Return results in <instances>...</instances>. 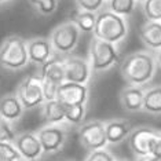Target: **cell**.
Instances as JSON below:
<instances>
[{
    "label": "cell",
    "instance_id": "cell-1",
    "mask_svg": "<svg viewBox=\"0 0 161 161\" xmlns=\"http://www.w3.org/2000/svg\"><path fill=\"white\" fill-rule=\"evenodd\" d=\"M157 66L156 57L150 51H135L123 59L120 73L128 86L143 87L156 76Z\"/></svg>",
    "mask_w": 161,
    "mask_h": 161
},
{
    "label": "cell",
    "instance_id": "cell-2",
    "mask_svg": "<svg viewBox=\"0 0 161 161\" xmlns=\"http://www.w3.org/2000/svg\"><path fill=\"white\" fill-rule=\"evenodd\" d=\"M128 31V22L124 17L117 15L110 10H101L97 13V22L92 32L94 37L117 46L127 37Z\"/></svg>",
    "mask_w": 161,
    "mask_h": 161
},
{
    "label": "cell",
    "instance_id": "cell-3",
    "mask_svg": "<svg viewBox=\"0 0 161 161\" xmlns=\"http://www.w3.org/2000/svg\"><path fill=\"white\" fill-rule=\"evenodd\" d=\"M31 64L28 57V40L21 36H7L0 43V68L18 72Z\"/></svg>",
    "mask_w": 161,
    "mask_h": 161
},
{
    "label": "cell",
    "instance_id": "cell-4",
    "mask_svg": "<svg viewBox=\"0 0 161 161\" xmlns=\"http://www.w3.org/2000/svg\"><path fill=\"white\" fill-rule=\"evenodd\" d=\"M120 54L116 44L103 42L92 36L88 46V62L95 73L106 72L119 64Z\"/></svg>",
    "mask_w": 161,
    "mask_h": 161
},
{
    "label": "cell",
    "instance_id": "cell-5",
    "mask_svg": "<svg viewBox=\"0 0 161 161\" xmlns=\"http://www.w3.org/2000/svg\"><path fill=\"white\" fill-rule=\"evenodd\" d=\"M81 32L72 21H65L51 31L50 42L57 55L66 57L76 50Z\"/></svg>",
    "mask_w": 161,
    "mask_h": 161
},
{
    "label": "cell",
    "instance_id": "cell-6",
    "mask_svg": "<svg viewBox=\"0 0 161 161\" xmlns=\"http://www.w3.org/2000/svg\"><path fill=\"white\" fill-rule=\"evenodd\" d=\"M77 135L81 146L88 152L101 150L108 146L105 121L101 120H90L83 123L77 130Z\"/></svg>",
    "mask_w": 161,
    "mask_h": 161
},
{
    "label": "cell",
    "instance_id": "cell-7",
    "mask_svg": "<svg viewBox=\"0 0 161 161\" xmlns=\"http://www.w3.org/2000/svg\"><path fill=\"white\" fill-rule=\"evenodd\" d=\"M15 94L19 98L25 110L36 109L46 102L43 95V79L36 75L26 76L19 83Z\"/></svg>",
    "mask_w": 161,
    "mask_h": 161
},
{
    "label": "cell",
    "instance_id": "cell-8",
    "mask_svg": "<svg viewBox=\"0 0 161 161\" xmlns=\"http://www.w3.org/2000/svg\"><path fill=\"white\" fill-rule=\"evenodd\" d=\"M158 131L153 130L150 127H138L131 131L128 136V146L131 152L136 157L149 156L152 153L153 143L157 138L160 136Z\"/></svg>",
    "mask_w": 161,
    "mask_h": 161
},
{
    "label": "cell",
    "instance_id": "cell-9",
    "mask_svg": "<svg viewBox=\"0 0 161 161\" xmlns=\"http://www.w3.org/2000/svg\"><path fill=\"white\" fill-rule=\"evenodd\" d=\"M40 143H42L43 152L47 154L58 153L64 147L68 139V132L61 125H46L42 127L36 132Z\"/></svg>",
    "mask_w": 161,
    "mask_h": 161
},
{
    "label": "cell",
    "instance_id": "cell-10",
    "mask_svg": "<svg viewBox=\"0 0 161 161\" xmlns=\"http://www.w3.org/2000/svg\"><path fill=\"white\" fill-rule=\"evenodd\" d=\"M64 68H65V81L88 84L91 79L92 69L90 66L88 59L81 57L66 55L64 57Z\"/></svg>",
    "mask_w": 161,
    "mask_h": 161
},
{
    "label": "cell",
    "instance_id": "cell-11",
    "mask_svg": "<svg viewBox=\"0 0 161 161\" xmlns=\"http://www.w3.org/2000/svg\"><path fill=\"white\" fill-rule=\"evenodd\" d=\"M88 95H90V91L86 84L64 81L59 86V88H58L57 99L64 106L87 105Z\"/></svg>",
    "mask_w": 161,
    "mask_h": 161
},
{
    "label": "cell",
    "instance_id": "cell-12",
    "mask_svg": "<svg viewBox=\"0 0 161 161\" xmlns=\"http://www.w3.org/2000/svg\"><path fill=\"white\" fill-rule=\"evenodd\" d=\"M14 146L25 161H36L43 156V147L35 132H22L14 139Z\"/></svg>",
    "mask_w": 161,
    "mask_h": 161
},
{
    "label": "cell",
    "instance_id": "cell-13",
    "mask_svg": "<svg viewBox=\"0 0 161 161\" xmlns=\"http://www.w3.org/2000/svg\"><path fill=\"white\" fill-rule=\"evenodd\" d=\"M54 55L55 51L48 37H35L28 40V57L31 64L43 66Z\"/></svg>",
    "mask_w": 161,
    "mask_h": 161
},
{
    "label": "cell",
    "instance_id": "cell-14",
    "mask_svg": "<svg viewBox=\"0 0 161 161\" xmlns=\"http://www.w3.org/2000/svg\"><path fill=\"white\" fill-rule=\"evenodd\" d=\"M105 130H106L108 143L117 145L120 142L128 139L131 131L134 128H132V124L125 119H112L105 123Z\"/></svg>",
    "mask_w": 161,
    "mask_h": 161
},
{
    "label": "cell",
    "instance_id": "cell-15",
    "mask_svg": "<svg viewBox=\"0 0 161 161\" xmlns=\"http://www.w3.org/2000/svg\"><path fill=\"white\" fill-rule=\"evenodd\" d=\"M25 108L17 94H7L0 98V117L8 123H15L24 116Z\"/></svg>",
    "mask_w": 161,
    "mask_h": 161
},
{
    "label": "cell",
    "instance_id": "cell-16",
    "mask_svg": "<svg viewBox=\"0 0 161 161\" xmlns=\"http://www.w3.org/2000/svg\"><path fill=\"white\" fill-rule=\"evenodd\" d=\"M139 37L150 51L161 48V21H146L139 29Z\"/></svg>",
    "mask_w": 161,
    "mask_h": 161
},
{
    "label": "cell",
    "instance_id": "cell-17",
    "mask_svg": "<svg viewBox=\"0 0 161 161\" xmlns=\"http://www.w3.org/2000/svg\"><path fill=\"white\" fill-rule=\"evenodd\" d=\"M145 91L142 87L128 86L120 92V103L127 112H141L143 110Z\"/></svg>",
    "mask_w": 161,
    "mask_h": 161
},
{
    "label": "cell",
    "instance_id": "cell-18",
    "mask_svg": "<svg viewBox=\"0 0 161 161\" xmlns=\"http://www.w3.org/2000/svg\"><path fill=\"white\" fill-rule=\"evenodd\" d=\"M42 68L40 77L47 81H53L61 86L65 81V68H64V58L61 55H54L50 61H47Z\"/></svg>",
    "mask_w": 161,
    "mask_h": 161
},
{
    "label": "cell",
    "instance_id": "cell-19",
    "mask_svg": "<svg viewBox=\"0 0 161 161\" xmlns=\"http://www.w3.org/2000/svg\"><path fill=\"white\" fill-rule=\"evenodd\" d=\"M42 114L48 125H59L65 121V106L58 99L46 101L42 105Z\"/></svg>",
    "mask_w": 161,
    "mask_h": 161
},
{
    "label": "cell",
    "instance_id": "cell-20",
    "mask_svg": "<svg viewBox=\"0 0 161 161\" xmlns=\"http://www.w3.org/2000/svg\"><path fill=\"white\" fill-rule=\"evenodd\" d=\"M69 21H72L80 29L81 33H92L95 29V22H97V13L76 10V11H73Z\"/></svg>",
    "mask_w": 161,
    "mask_h": 161
},
{
    "label": "cell",
    "instance_id": "cell-21",
    "mask_svg": "<svg viewBox=\"0 0 161 161\" xmlns=\"http://www.w3.org/2000/svg\"><path fill=\"white\" fill-rule=\"evenodd\" d=\"M143 112L149 114H161V86H156L145 91Z\"/></svg>",
    "mask_w": 161,
    "mask_h": 161
},
{
    "label": "cell",
    "instance_id": "cell-22",
    "mask_svg": "<svg viewBox=\"0 0 161 161\" xmlns=\"http://www.w3.org/2000/svg\"><path fill=\"white\" fill-rule=\"evenodd\" d=\"M135 6H136V0H109L108 2V10L124 18L134 13Z\"/></svg>",
    "mask_w": 161,
    "mask_h": 161
},
{
    "label": "cell",
    "instance_id": "cell-23",
    "mask_svg": "<svg viewBox=\"0 0 161 161\" xmlns=\"http://www.w3.org/2000/svg\"><path fill=\"white\" fill-rule=\"evenodd\" d=\"M86 105H72L65 106V121L72 125H81L86 119Z\"/></svg>",
    "mask_w": 161,
    "mask_h": 161
},
{
    "label": "cell",
    "instance_id": "cell-24",
    "mask_svg": "<svg viewBox=\"0 0 161 161\" xmlns=\"http://www.w3.org/2000/svg\"><path fill=\"white\" fill-rule=\"evenodd\" d=\"M33 10L43 17H50L57 11L58 0H28Z\"/></svg>",
    "mask_w": 161,
    "mask_h": 161
},
{
    "label": "cell",
    "instance_id": "cell-25",
    "mask_svg": "<svg viewBox=\"0 0 161 161\" xmlns=\"http://www.w3.org/2000/svg\"><path fill=\"white\" fill-rule=\"evenodd\" d=\"M142 10L147 21H161V0H145Z\"/></svg>",
    "mask_w": 161,
    "mask_h": 161
},
{
    "label": "cell",
    "instance_id": "cell-26",
    "mask_svg": "<svg viewBox=\"0 0 161 161\" xmlns=\"http://www.w3.org/2000/svg\"><path fill=\"white\" fill-rule=\"evenodd\" d=\"M0 161H22V157L18 153L14 143L0 142Z\"/></svg>",
    "mask_w": 161,
    "mask_h": 161
},
{
    "label": "cell",
    "instance_id": "cell-27",
    "mask_svg": "<svg viewBox=\"0 0 161 161\" xmlns=\"http://www.w3.org/2000/svg\"><path fill=\"white\" fill-rule=\"evenodd\" d=\"M105 4V0H76L77 10L88 13H99Z\"/></svg>",
    "mask_w": 161,
    "mask_h": 161
},
{
    "label": "cell",
    "instance_id": "cell-28",
    "mask_svg": "<svg viewBox=\"0 0 161 161\" xmlns=\"http://www.w3.org/2000/svg\"><path fill=\"white\" fill-rule=\"evenodd\" d=\"M15 136L17 135L14 132L11 123H8L7 120L0 117V142H10V143H13Z\"/></svg>",
    "mask_w": 161,
    "mask_h": 161
},
{
    "label": "cell",
    "instance_id": "cell-29",
    "mask_svg": "<svg viewBox=\"0 0 161 161\" xmlns=\"http://www.w3.org/2000/svg\"><path fill=\"white\" fill-rule=\"evenodd\" d=\"M84 161H116V158L110 152H108L106 149H101L95 150V152H90V154L87 156V158Z\"/></svg>",
    "mask_w": 161,
    "mask_h": 161
},
{
    "label": "cell",
    "instance_id": "cell-30",
    "mask_svg": "<svg viewBox=\"0 0 161 161\" xmlns=\"http://www.w3.org/2000/svg\"><path fill=\"white\" fill-rule=\"evenodd\" d=\"M58 88H59L58 84L53 83V81H47V80H43V95H44V101L57 99Z\"/></svg>",
    "mask_w": 161,
    "mask_h": 161
},
{
    "label": "cell",
    "instance_id": "cell-31",
    "mask_svg": "<svg viewBox=\"0 0 161 161\" xmlns=\"http://www.w3.org/2000/svg\"><path fill=\"white\" fill-rule=\"evenodd\" d=\"M153 157H157V158H161V134L160 136L154 141L153 143V147H152V153H150Z\"/></svg>",
    "mask_w": 161,
    "mask_h": 161
},
{
    "label": "cell",
    "instance_id": "cell-32",
    "mask_svg": "<svg viewBox=\"0 0 161 161\" xmlns=\"http://www.w3.org/2000/svg\"><path fill=\"white\" fill-rule=\"evenodd\" d=\"M153 160V156L149 154V156H142V157H138L136 161H152Z\"/></svg>",
    "mask_w": 161,
    "mask_h": 161
},
{
    "label": "cell",
    "instance_id": "cell-33",
    "mask_svg": "<svg viewBox=\"0 0 161 161\" xmlns=\"http://www.w3.org/2000/svg\"><path fill=\"white\" fill-rule=\"evenodd\" d=\"M156 59H157V65L161 68V48L157 51V55H156Z\"/></svg>",
    "mask_w": 161,
    "mask_h": 161
},
{
    "label": "cell",
    "instance_id": "cell-34",
    "mask_svg": "<svg viewBox=\"0 0 161 161\" xmlns=\"http://www.w3.org/2000/svg\"><path fill=\"white\" fill-rule=\"evenodd\" d=\"M7 2H10V0H0V4H4Z\"/></svg>",
    "mask_w": 161,
    "mask_h": 161
},
{
    "label": "cell",
    "instance_id": "cell-35",
    "mask_svg": "<svg viewBox=\"0 0 161 161\" xmlns=\"http://www.w3.org/2000/svg\"><path fill=\"white\" fill-rule=\"evenodd\" d=\"M152 161H161V158H157V157H153Z\"/></svg>",
    "mask_w": 161,
    "mask_h": 161
},
{
    "label": "cell",
    "instance_id": "cell-36",
    "mask_svg": "<svg viewBox=\"0 0 161 161\" xmlns=\"http://www.w3.org/2000/svg\"><path fill=\"white\" fill-rule=\"evenodd\" d=\"M136 2H139V3H143V2H145V0H136Z\"/></svg>",
    "mask_w": 161,
    "mask_h": 161
},
{
    "label": "cell",
    "instance_id": "cell-37",
    "mask_svg": "<svg viewBox=\"0 0 161 161\" xmlns=\"http://www.w3.org/2000/svg\"><path fill=\"white\" fill-rule=\"evenodd\" d=\"M62 161H75V160H62Z\"/></svg>",
    "mask_w": 161,
    "mask_h": 161
},
{
    "label": "cell",
    "instance_id": "cell-38",
    "mask_svg": "<svg viewBox=\"0 0 161 161\" xmlns=\"http://www.w3.org/2000/svg\"><path fill=\"white\" fill-rule=\"evenodd\" d=\"M116 161H127V160H116Z\"/></svg>",
    "mask_w": 161,
    "mask_h": 161
},
{
    "label": "cell",
    "instance_id": "cell-39",
    "mask_svg": "<svg viewBox=\"0 0 161 161\" xmlns=\"http://www.w3.org/2000/svg\"><path fill=\"white\" fill-rule=\"evenodd\" d=\"M105 2H109V0H105Z\"/></svg>",
    "mask_w": 161,
    "mask_h": 161
},
{
    "label": "cell",
    "instance_id": "cell-40",
    "mask_svg": "<svg viewBox=\"0 0 161 161\" xmlns=\"http://www.w3.org/2000/svg\"><path fill=\"white\" fill-rule=\"evenodd\" d=\"M22 161H25V160H22Z\"/></svg>",
    "mask_w": 161,
    "mask_h": 161
}]
</instances>
